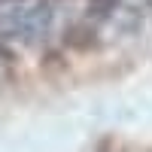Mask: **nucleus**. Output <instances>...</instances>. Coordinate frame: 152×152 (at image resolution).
Returning <instances> with one entry per match:
<instances>
[{
  "label": "nucleus",
  "mask_w": 152,
  "mask_h": 152,
  "mask_svg": "<svg viewBox=\"0 0 152 152\" xmlns=\"http://www.w3.org/2000/svg\"><path fill=\"white\" fill-rule=\"evenodd\" d=\"M97 31L91 28V24H70V28L64 31V46L73 49V52H91V49L97 46Z\"/></svg>",
  "instance_id": "obj_1"
},
{
  "label": "nucleus",
  "mask_w": 152,
  "mask_h": 152,
  "mask_svg": "<svg viewBox=\"0 0 152 152\" xmlns=\"http://www.w3.org/2000/svg\"><path fill=\"white\" fill-rule=\"evenodd\" d=\"M119 0H88L85 3V18L88 21H107L119 12Z\"/></svg>",
  "instance_id": "obj_2"
},
{
  "label": "nucleus",
  "mask_w": 152,
  "mask_h": 152,
  "mask_svg": "<svg viewBox=\"0 0 152 152\" xmlns=\"http://www.w3.org/2000/svg\"><path fill=\"white\" fill-rule=\"evenodd\" d=\"M12 64H15V55H12L6 46H0V70H9Z\"/></svg>",
  "instance_id": "obj_3"
},
{
  "label": "nucleus",
  "mask_w": 152,
  "mask_h": 152,
  "mask_svg": "<svg viewBox=\"0 0 152 152\" xmlns=\"http://www.w3.org/2000/svg\"><path fill=\"white\" fill-rule=\"evenodd\" d=\"M0 3H24V0H0Z\"/></svg>",
  "instance_id": "obj_4"
}]
</instances>
